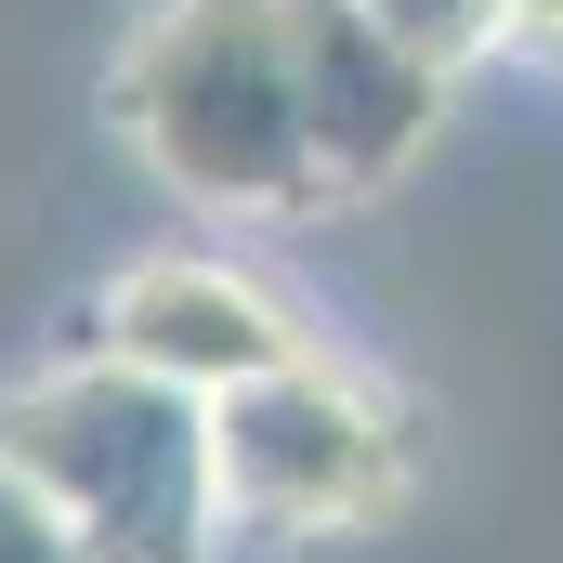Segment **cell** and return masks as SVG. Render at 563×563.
I'll use <instances>...</instances> for the list:
<instances>
[{"label":"cell","instance_id":"6da1fadb","mask_svg":"<svg viewBox=\"0 0 563 563\" xmlns=\"http://www.w3.org/2000/svg\"><path fill=\"white\" fill-rule=\"evenodd\" d=\"M106 119L184 210H236V223L328 210L288 0H157L106 79Z\"/></svg>","mask_w":563,"mask_h":563},{"label":"cell","instance_id":"7a4b0ae2","mask_svg":"<svg viewBox=\"0 0 563 563\" xmlns=\"http://www.w3.org/2000/svg\"><path fill=\"white\" fill-rule=\"evenodd\" d=\"M0 472L26 498H53L92 563H223L236 551L210 407L106 367V354H66L26 394H0Z\"/></svg>","mask_w":563,"mask_h":563},{"label":"cell","instance_id":"3957f363","mask_svg":"<svg viewBox=\"0 0 563 563\" xmlns=\"http://www.w3.org/2000/svg\"><path fill=\"white\" fill-rule=\"evenodd\" d=\"M210 459H223L236 538H354V525H394V498H407V420L341 354H301L276 380L223 394Z\"/></svg>","mask_w":563,"mask_h":563},{"label":"cell","instance_id":"277c9868","mask_svg":"<svg viewBox=\"0 0 563 563\" xmlns=\"http://www.w3.org/2000/svg\"><path fill=\"white\" fill-rule=\"evenodd\" d=\"M79 354H106V367H132V380H170V394L223 407V394L301 367L314 328L288 314V288H263L250 263H223V250H144V263L106 276Z\"/></svg>","mask_w":563,"mask_h":563},{"label":"cell","instance_id":"5b68a950","mask_svg":"<svg viewBox=\"0 0 563 563\" xmlns=\"http://www.w3.org/2000/svg\"><path fill=\"white\" fill-rule=\"evenodd\" d=\"M288 26H301V106H314L328 197H380V184L432 144L445 79H432L420 53H394V40H380V13H367V0H288Z\"/></svg>","mask_w":563,"mask_h":563},{"label":"cell","instance_id":"8992f818","mask_svg":"<svg viewBox=\"0 0 563 563\" xmlns=\"http://www.w3.org/2000/svg\"><path fill=\"white\" fill-rule=\"evenodd\" d=\"M380 13V40L394 53H420L432 79H459V66H485V53H511V0H367Z\"/></svg>","mask_w":563,"mask_h":563},{"label":"cell","instance_id":"52a82bcc","mask_svg":"<svg viewBox=\"0 0 563 563\" xmlns=\"http://www.w3.org/2000/svg\"><path fill=\"white\" fill-rule=\"evenodd\" d=\"M0 563H92V551H79V525H66L53 498H26V485L0 472Z\"/></svg>","mask_w":563,"mask_h":563},{"label":"cell","instance_id":"ba28073f","mask_svg":"<svg viewBox=\"0 0 563 563\" xmlns=\"http://www.w3.org/2000/svg\"><path fill=\"white\" fill-rule=\"evenodd\" d=\"M511 53L525 66H563V0H511Z\"/></svg>","mask_w":563,"mask_h":563}]
</instances>
